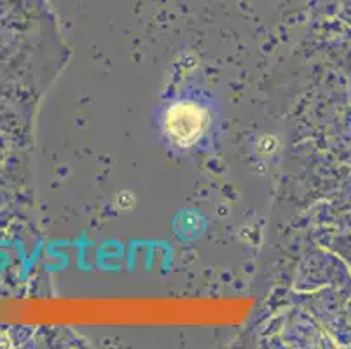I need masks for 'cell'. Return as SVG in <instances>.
Listing matches in <instances>:
<instances>
[{
  "label": "cell",
  "mask_w": 351,
  "mask_h": 349,
  "mask_svg": "<svg viewBox=\"0 0 351 349\" xmlns=\"http://www.w3.org/2000/svg\"><path fill=\"white\" fill-rule=\"evenodd\" d=\"M206 123L205 112L191 104L175 105L166 117V131L180 145H191L197 140Z\"/></svg>",
  "instance_id": "6da1fadb"
}]
</instances>
